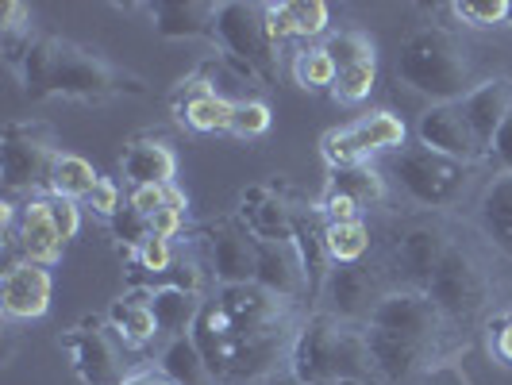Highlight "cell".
I'll list each match as a JSON object with an SVG mask.
<instances>
[{"label":"cell","mask_w":512,"mask_h":385,"mask_svg":"<svg viewBox=\"0 0 512 385\" xmlns=\"http://www.w3.org/2000/svg\"><path fill=\"white\" fill-rule=\"evenodd\" d=\"M208 270L216 285H247L258 274V239L239 216H220L205 231Z\"/></svg>","instance_id":"obj_13"},{"label":"cell","mask_w":512,"mask_h":385,"mask_svg":"<svg viewBox=\"0 0 512 385\" xmlns=\"http://www.w3.org/2000/svg\"><path fill=\"white\" fill-rule=\"evenodd\" d=\"M335 70L332 54L324 47H301L297 58H293V81L305 89V93H324V89H335Z\"/></svg>","instance_id":"obj_31"},{"label":"cell","mask_w":512,"mask_h":385,"mask_svg":"<svg viewBox=\"0 0 512 385\" xmlns=\"http://www.w3.org/2000/svg\"><path fill=\"white\" fill-rule=\"evenodd\" d=\"M185 208H189V197L181 193L178 185H170V201L166 208H158L151 216V235H162V239H178L181 231H185Z\"/></svg>","instance_id":"obj_37"},{"label":"cell","mask_w":512,"mask_h":385,"mask_svg":"<svg viewBox=\"0 0 512 385\" xmlns=\"http://www.w3.org/2000/svg\"><path fill=\"white\" fill-rule=\"evenodd\" d=\"M489 158L501 166V174H512V112H509V120L501 124V131L493 135V143H489Z\"/></svg>","instance_id":"obj_43"},{"label":"cell","mask_w":512,"mask_h":385,"mask_svg":"<svg viewBox=\"0 0 512 385\" xmlns=\"http://www.w3.org/2000/svg\"><path fill=\"white\" fill-rule=\"evenodd\" d=\"M270 104L266 101H239L235 104V120H231V135L235 139H258L270 131Z\"/></svg>","instance_id":"obj_36"},{"label":"cell","mask_w":512,"mask_h":385,"mask_svg":"<svg viewBox=\"0 0 512 385\" xmlns=\"http://www.w3.org/2000/svg\"><path fill=\"white\" fill-rule=\"evenodd\" d=\"M108 228L112 235L120 239V247H124V255H139V247L151 239V220L143 216V212H135V208H120L112 220H108Z\"/></svg>","instance_id":"obj_35"},{"label":"cell","mask_w":512,"mask_h":385,"mask_svg":"<svg viewBox=\"0 0 512 385\" xmlns=\"http://www.w3.org/2000/svg\"><path fill=\"white\" fill-rule=\"evenodd\" d=\"M47 201H51L54 228L62 231V239L70 243L77 231H81V205H77V201H66V197H47Z\"/></svg>","instance_id":"obj_41"},{"label":"cell","mask_w":512,"mask_h":385,"mask_svg":"<svg viewBox=\"0 0 512 385\" xmlns=\"http://www.w3.org/2000/svg\"><path fill=\"white\" fill-rule=\"evenodd\" d=\"M451 247H455V239H451V231L436 212L405 216L389 228L382 266L397 289H420L424 293Z\"/></svg>","instance_id":"obj_7"},{"label":"cell","mask_w":512,"mask_h":385,"mask_svg":"<svg viewBox=\"0 0 512 385\" xmlns=\"http://www.w3.org/2000/svg\"><path fill=\"white\" fill-rule=\"evenodd\" d=\"M289 370L305 385H370L378 378L366 328L335 320L328 312L308 316L297 328Z\"/></svg>","instance_id":"obj_4"},{"label":"cell","mask_w":512,"mask_h":385,"mask_svg":"<svg viewBox=\"0 0 512 385\" xmlns=\"http://www.w3.org/2000/svg\"><path fill=\"white\" fill-rule=\"evenodd\" d=\"M85 208H89L93 216H101V220H112V216H116V212L124 208V205H120V185L101 174L97 189H93V193L85 197Z\"/></svg>","instance_id":"obj_38"},{"label":"cell","mask_w":512,"mask_h":385,"mask_svg":"<svg viewBox=\"0 0 512 385\" xmlns=\"http://www.w3.org/2000/svg\"><path fill=\"white\" fill-rule=\"evenodd\" d=\"M320 47L332 54L335 70H351V66H362V62H378L374 39L362 35V31H335V35H328Z\"/></svg>","instance_id":"obj_32"},{"label":"cell","mask_w":512,"mask_h":385,"mask_svg":"<svg viewBox=\"0 0 512 385\" xmlns=\"http://www.w3.org/2000/svg\"><path fill=\"white\" fill-rule=\"evenodd\" d=\"M255 282L282 297V301H301L305 293H312V278H308V266H305V251L293 239H270V243H258V274Z\"/></svg>","instance_id":"obj_17"},{"label":"cell","mask_w":512,"mask_h":385,"mask_svg":"<svg viewBox=\"0 0 512 385\" xmlns=\"http://www.w3.org/2000/svg\"><path fill=\"white\" fill-rule=\"evenodd\" d=\"M124 385H174V382H170L166 374H131Z\"/></svg>","instance_id":"obj_45"},{"label":"cell","mask_w":512,"mask_h":385,"mask_svg":"<svg viewBox=\"0 0 512 385\" xmlns=\"http://www.w3.org/2000/svg\"><path fill=\"white\" fill-rule=\"evenodd\" d=\"M120 170L131 185H174L178 178V154L162 135H135L124 143Z\"/></svg>","instance_id":"obj_20"},{"label":"cell","mask_w":512,"mask_h":385,"mask_svg":"<svg viewBox=\"0 0 512 385\" xmlns=\"http://www.w3.org/2000/svg\"><path fill=\"white\" fill-rule=\"evenodd\" d=\"M389 289L397 285L389 282L385 266H366V262H347V266H332L328 278L320 285V305L335 320L347 324H366L374 316V308L389 297Z\"/></svg>","instance_id":"obj_10"},{"label":"cell","mask_w":512,"mask_h":385,"mask_svg":"<svg viewBox=\"0 0 512 385\" xmlns=\"http://www.w3.org/2000/svg\"><path fill=\"white\" fill-rule=\"evenodd\" d=\"M316 212L324 216V224H351V220H359L362 208L351 201V197H343V193H332L328 189V197L316 205Z\"/></svg>","instance_id":"obj_40"},{"label":"cell","mask_w":512,"mask_h":385,"mask_svg":"<svg viewBox=\"0 0 512 385\" xmlns=\"http://www.w3.org/2000/svg\"><path fill=\"white\" fill-rule=\"evenodd\" d=\"M432 297V305L443 312L447 324H470L478 320L493 301V278H489L486 262L474 255L466 243L455 239V247L443 255L439 270L424 289Z\"/></svg>","instance_id":"obj_8"},{"label":"cell","mask_w":512,"mask_h":385,"mask_svg":"<svg viewBox=\"0 0 512 385\" xmlns=\"http://www.w3.org/2000/svg\"><path fill=\"white\" fill-rule=\"evenodd\" d=\"M16 247L24 262H39V266H54L62 258V231L54 228L51 216V201L47 197H31L24 208H20V220H16Z\"/></svg>","instance_id":"obj_19"},{"label":"cell","mask_w":512,"mask_h":385,"mask_svg":"<svg viewBox=\"0 0 512 385\" xmlns=\"http://www.w3.org/2000/svg\"><path fill=\"white\" fill-rule=\"evenodd\" d=\"M147 305L154 312V324H158V339H181L197 328L201 312H205V293H193V289H174V285H158L147 289Z\"/></svg>","instance_id":"obj_24"},{"label":"cell","mask_w":512,"mask_h":385,"mask_svg":"<svg viewBox=\"0 0 512 385\" xmlns=\"http://www.w3.org/2000/svg\"><path fill=\"white\" fill-rule=\"evenodd\" d=\"M235 104L224 93H216V85L205 77V70H197L193 77H185L174 93V112L189 131L197 135H231V120H235Z\"/></svg>","instance_id":"obj_16"},{"label":"cell","mask_w":512,"mask_h":385,"mask_svg":"<svg viewBox=\"0 0 512 385\" xmlns=\"http://www.w3.org/2000/svg\"><path fill=\"white\" fill-rule=\"evenodd\" d=\"M262 385H305V382H301V378H297L293 370H285V374H274L270 382H262Z\"/></svg>","instance_id":"obj_46"},{"label":"cell","mask_w":512,"mask_h":385,"mask_svg":"<svg viewBox=\"0 0 512 385\" xmlns=\"http://www.w3.org/2000/svg\"><path fill=\"white\" fill-rule=\"evenodd\" d=\"M147 16L162 39H208V43H216V4L158 0V4H147Z\"/></svg>","instance_id":"obj_21"},{"label":"cell","mask_w":512,"mask_h":385,"mask_svg":"<svg viewBox=\"0 0 512 385\" xmlns=\"http://www.w3.org/2000/svg\"><path fill=\"white\" fill-rule=\"evenodd\" d=\"M58 135L51 124L39 120H20L8 124L4 139H0V174H4V189L8 193H35L47 189L51 170L58 162Z\"/></svg>","instance_id":"obj_9"},{"label":"cell","mask_w":512,"mask_h":385,"mask_svg":"<svg viewBox=\"0 0 512 385\" xmlns=\"http://www.w3.org/2000/svg\"><path fill=\"white\" fill-rule=\"evenodd\" d=\"M374 81H378V62H362V66H351V70H339L332 97L339 104H362L374 93Z\"/></svg>","instance_id":"obj_33"},{"label":"cell","mask_w":512,"mask_h":385,"mask_svg":"<svg viewBox=\"0 0 512 385\" xmlns=\"http://www.w3.org/2000/svg\"><path fill=\"white\" fill-rule=\"evenodd\" d=\"M509 27H512V8H509Z\"/></svg>","instance_id":"obj_47"},{"label":"cell","mask_w":512,"mask_h":385,"mask_svg":"<svg viewBox=\"0 0 512 385\" xmlns=\"http://www.w3.org/2000/svg\"><path fill=\"white\" fill-rule=\"evenodd\" d=\"M16 77L27 97H62V101L104 104L116 97H147V81L112 66L97 51L58 39V35H35L31 51L16 66Z\"/></svg>","instance_id":"obj_1"},{"label":"cell","mask_w":512,"mask_h":385,"mask_svg":"<svg viewBox=\"0 0 512 385\" xmlns=\"http://www.w3.org/2000/svg\"><path fill=\"white\" fill-rule=\"evenodd\" d=\"M405 139H409L405 120L397 112L382 108V112H370V116H362V120L347 124V128L328 131L320 139V154H324V162L332 170H343V166H359V162H366L370 154L378 151L397 154L405 147Z\"/></svg>","instance_id":"obj_11"},{"label":"cell","mask_w":512,"mask_h":385,"mask_svg":"<svg viewBox=\"0 0 512 385\" xmlns=\"http://www.w3.org/2000/svg\"><path fill=\"white\" fill-rule=\"evenodd\" d=\"M166 201H170V185H131L128 193V205L135 212H143L147 220H151L158 208H166Z\"/></svg>","instance_id":"obj_39"},{"label":"cell","mask_w":512,"mask_h":385,"mask_svg":"<svg viewBox=\"0 0 512 385\" xmlns=\"http://www.w3.org/2000/svg\"><path fill=\"white\" fill-rule=\"evenodd\" d=\"M216 47L251 85L270 89L282 74V54L266 27V4L251 0L216 4Z\"/></svg>","instance_id":"obj_6"},{"label":"cell","mask_w":512,"mask_h":385,"mask_svg":"<svg viewBox=\"0 0 512 385\" xmlns=\"http://www.w3.org/2000/svg\"><path fill=\"white\" fill-rule=\"evenodd\" d=\"M362 328H366V343H370L378 374L385 382H405L412 374H420L424 366H432L447 320L432 305L428 293L389 289V297L374 308V316Z\"/></svg>","instance_id":"obj_2"},{"label":"cell","mask_w":512,"mask_h":385,"mask_svg":"<svg viewBox=\"0 0 512 385\" xmlns=\"http://www.w3.org/2000/svg\"><path fill=\"white\" fill-rule=\"evenodd\" d=\"M385 174L405 201H412L424 212H443V208L462 205V197L474 185V166H466L459 158H447V154L432 151L424 143L401 147L389 158Z\"/></svg>","instance_id":"obj_5"},{"label":"cell","mask_w":512,"mask_h":385,"mask_svg":"<svg viewBox=\"0 0 512 385\" xmlns=\"http://www.w3.org/2000/svg\"><path fill=\"white\" fill-rule=\"evenodd\" d=\"M51 270L39 262H12L0 282V305L8 320H39L51 308Z\"/></svg>","instance_id":"obj_18"},{"label":"cell","mask_w":512,"mask_h":385,"mask_svg":"<svg viewBox=\"0 0 512 385\" xmlns=\"http://www.w3.org/2000/svg\"><path fill=\"white\" fill-rule=\"evenodd\" d=\"M478 228L489 239V247H497L512 262V174H501L482 189Z\"/></svg>","instance_id":"obj_25"},{"label":"cell","mask_w":512,"mask_h":385,"mask_svg":"<svg viewBox=\"0 0 512 385\" xmlns=\"http://www.w3.org/2000/svg\"><path fill=\"white\" fill-rule=\"evenodd\" d=\"M97 181H101V174L93 170V162H89V158L62 151L58 154V162H54V170H51V181H47V197L85 201V197L97 189Z\"/></svg>","instance_id":"obj_28"},{"label":"cell","mask_w":512,"mask_h":385,"mask_svg":"<svg viewBox=\"0 0 512 385\" xmlns=\"http://www.w3.org/2000/svg\"><path fill=\"white\" fill-rule=\"evenodd\" d=\"M24 31H31V8L20 0H8L0 8V39L4 35H24Z\"/></svg>","instance_id":"obj_42"},{"label":"cell","mask_w":512,"mask_h":385,"mask_svg":"<svg viewBox=\"0 0 512 385\" xmlns=\"http://www.w3.org/2000/svg\"><path fill=\"white\" fill-rule=\"evenodd\" d=\"M416 139L432 151L447 154V158H459L466 166L482 162L486 158V143L478 139V131L470 128V120L462 116V104H432L420 112L416 120Z\"/></svg>","instance_id":"obj_14"},{"label":"cell","mask_w":512,"mask_h":385,"mask_svg":"<svg viewBox=\"0 0 512 385\" xmlns=\"http://www.w3.org/2000/svg\"><path fill=\"white\" fill-rule=\"evenodd\" d=\"M397 85L428 97L432 104H459L478 81H474V54L470 43L451 27H416L401 39L397 62H393Z\"/></svg>","instance_id":"obj_3"},{"label":"cell","mask_w":512,"mask_h":385,"mask_svg":"<svg viewBox=\"0 0 512 385\" xmlns=\"http://www.w3.org/2000/svg\"><path fill=\"white\" fill-rule=\"evenodd\" d=\"M158 362H162V370H158V374H166L174 385H220V378L212 374L208 359L201 355V347L193 343V335L170 339V343L162 347Z\"/></svg>","instance_id":"obj_27"},{"label":"cell","mask_w":512,"mask_h":385,"mask_svg":"<svg viewBox=\"0 0 512 385\" xmlns=\"http://www.w3.org/2000/svg\"><path fill=\"white\" fill-rule=\"evenodd\" d=\"M332 193L351 197L359 208L382 205L385 197H389V178H385L382 170H374L370 162L343 166V170H332Z\"/></svg>","instance_id":"obj_29"},{"label":"cell","mask_w":512,"mask_h":385,"mask_svg":"<svg viewBox=\"0 0 512 385\" xmlns=\"http://www.w3.org/2000/svg\"><path fill=\"white\" fill-rule=\"evenodd\" d=\"M108 324H112V332L124 339V347H147L151 339H158V324H154V312L147 305V293L143 289H135L128 297H120V301H112L108 308Z\"/></svg>","instance_id":"obj_26"},{"label":"cell","mask_w":512,"mask_h":385,"mask_svg":"<svg viewBox=\"0 0 512 385\" xmlns=\"http://www.w3.org/2000/svg\"><path fill=\"white\" fill-rule=\"evenodd\" d=\"M332 24V8L324 0H278L266 4V27L270 39L282 47L285 39H320L328 35Z\"/></svg>","instance_id":"obj_23"},{"label":"cell","mask_w":512,"mask_h":385,"mask_svg":"<svg viewBox=\"0 0 512 385\" xmlns=\"http://www.w3.org/2000/svg\"><path fill=\"white\" fill-rule=\"evenodd\" d=\"M497 355H501L505 362H512V320L497 332Z\"/></svg>","instance_id":"obj_44"},{"label":"cell","mask_w":512,"mask_h":385,"mask_svg":"<svg viewBox=\"0 0 512 385\" xmlns=\"http://www.w3.org/2000/svg\"><path fill=\"white\" fill-rule=\"evenodd\" d=\"M320 239H324V251L332 258V266L362 262L366 251H370V228H366L362 220H351V224H324V228H320Z\"/></svg>","instance_id":"obj_30"},{"label":"cell","mask_w":512,"mask_h":385,"mask_svg":"<svg viewBox=\"0 0 512 385\" xmlns=\"http://www.w3.org/2000/svg\"><path fill=\"white\" fill-rule=\"evenodd\" d=\"M62 347L70 351V366L85 385H124L131 378L128 347L112 332V324L85 320L81 328H70L62 335Z\"/></svg>","instance_id":"obj_12"},{"label":"cell","mask_w":512,"mask_h":385,"mask_svg":"<svg viewBox=\"0 0 512 385\" xmlns=\"http://www.w3.org/2000/svg\"><path fill=\"white\" fill-rule=\"evenodd\" d=\"M509 8H512V0H459V4H451V12L459 16L462 24L478 27V31L509 24Z\"/></svg>","instance_id":"obj_34"},{"label":"cell","mask_w":512,"mask_h":385,"mask_svg":"<svg viewBox=\"0 0 512 385\" xmlns=\"http://www.w3.org/2000/svg\"><path fill=\"white\" fill-rule=\"evenodd\" d=\"M462 116L470 120V128L478 131V139L493 143V135L501 131V124L509 120L512 112V81L509 77H486V81H478L466 97H462Z\"/></svg>","instance_id":"obj_22"},{"label":"cell","mask_w":512,"mask_h":385,"mask_svg":"<svg viewBox=\"0 0 512 385\" xmlns=\"http://www.w3.org/2000/svg\"><path fill=\"white\" fill-rule=\"evenodd\" d=\"M239 220L251 228L258 243H270V239H293L301 231V212L293 208L289 193H285L278 181H262L251 185L243 197H239Z\"/></svg>","instance_id":"obj_15"}]
</instances>
